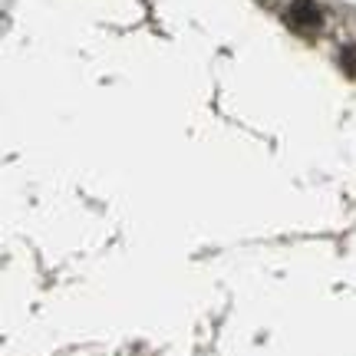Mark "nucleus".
<instances>
[{"label": "nucleus", "instance_id": "2", "mask_svg": "<svg viewBox=\"0 0 356 356\" xmlns=\"http://www.w3.org/2000/svg\"><path fill=\"white\" fill-rule=\"evenodd\" d=\"M340 66H343L346 76L356 79V43H346L343 50H340Z\"/></svg>", "mask_w": 356, "mask_h": 356}, {"label": "nucleus", "instance_id": "1", "mask_svg": "<svg viewBox=\"0 0 356 356\" xmlns=\"http://www.w3.org/2000/svg\"><path fill=\"white\" fill-rule=\"evenodd\" d=\"M284 20L291 26L293 33H300V37H314L320 26H323V13L314 0H293L287 13H284Z\"/></svg>", "mask_w": 356, "mask_h": 356}]
</instances>
